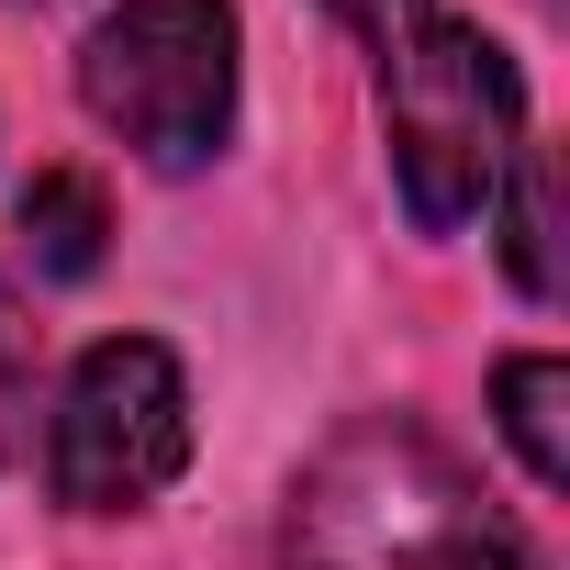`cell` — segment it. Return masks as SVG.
Listing matches in <instances>:
<instances>
[{
	"label": "cell",
	"instance_id": "cell-2",
	"mask_svg": "<svg viewBox=\"0 0 570 570\" xmlns=\"http://www.w3.org/2000/svg\"><path fill=\"white\" fill-rule=\"evenodd\" d=\"M292 570H537L448 436L370 414L292 481Z\"/></svg>",
	"mask_w": 570,
	"mask_h": 570
},
{
	"label": "cell",
	"instance_id": "cell-7",
	"mask_svg": "<svg viewBox=\"0 0 570 570\" xmlns=\"http://www.w3.org/2000/svg\"><path fill=\"white\" fill-rule=\"evenodd\" d=\"M503 268H514L525 303H559V268H548V168L537 157H514V179H503Z\"/></svg>",
	"mask_w": 570,
	"mask_h": 570
},
{
	"label": "cell",
	"instance_id": "cell-5",
	"mask_svg": "<svg viewBox=\"0 0 570 570\" xmlns=\"http://www.w3.org/2000/svg\"><path fill=\"white\" fill-rule=\"evenodd\" d=\"M12 224H23V257L46 279H90L101 268V235H112V202H101L90 168H35V190H23Z\"/></svg>",
	"mask_w": 570,
	"mask_h": 570
},
{
	"label": "cell",
	"instance_id": "cell-1",
	"mask_svg": "<svg viewBox=\"0 0 570 570\" xmlns=\"http://www.w3.org/2000/svg\"><path fill=\"white\" fill-rule=\"evenodd\" d=\"M325 12L370 46L403 213L425 235L492 224V202H503V179L525 157V79H514V57L481 23H459L448 0H325Z\"/></svg>",
	"mask_w": 570,
	"mask_h": 570
},
{
	"label": "cell",
	"instance_id": "cell-8",
	"mask_svg": "<svg viewBox=\"0 0 570 570\" xmlns=\"http://www.w3.org/2000/svg\"><path fill=\"white\" fill-rule=\"evenodd\" d=\"M23 425H35V325H23L12 292H0V459L23 448Z\"/></svg>",
	"mask_w": 570,
	"mask_h": 570
},
{
	"label": "cell",
	"instance_id": "cell-6",
	"mask_svg": "<svg viewBox=\"0 0 570 570\" xmlns=\"http://www.w3.org/2000/svg\"><path fill=\"white\" fill-rule=\"evenodd\" d=\"M492 403H503V436H514L525 481H537V492H570V436H559L570 370H559V358H503V370H492Z\"/></svg>",
	"mask_w": 570,
	"mask_h": 570
},
{
	"label": "cell",
	"instance_id": "cell-4",
	"mask_svg": "<svg viewBox=\"0 0 570 570\" xmlns=\"http://www.w3.org/2000/svg\"><path fill=\"white\" fill-rule=\"evenodd\" d=\"M190 470V381L157 336H101L46 425V481L68 514H135Z\"/></svg>",
	"mask_w": 570,
	"mask_h": 570
},
{
	"label": "cell",
	"instance_id": "cell-3",
	"mask_svg": "<svg viewBox=\"0 0 570 570\" xmlns=\"http://www.w3.org/2000/svg\"><path fill=\"white\" fill-rule=\"evenodd\" d=\"M79 101L146 168L190 179L235 135V12L224 0H112L79 46Z\"/></svg>",
	"mask_w": 570,
	"mask_h": 570
}]
</instances>
